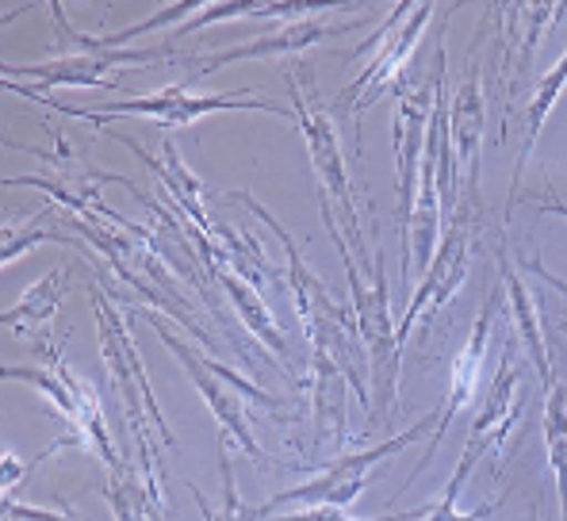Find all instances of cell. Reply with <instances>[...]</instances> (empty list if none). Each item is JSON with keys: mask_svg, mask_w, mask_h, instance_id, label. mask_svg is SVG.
<instances>
[{"mask_svg": "<svg viewBox=\"0 0 567 521\" xmlns=\"http://www.w3.org/2000/svg\"><path fill=\"white\" fill-rule=\"evenodd\" d=\"M437 426H441V407H433L430 415L414 426V430H403L399 437H388V441H380V445H369V449L341 452V457H333V460L322 464V472L315 476L311 483L272 494V499L265 502V507H257V510L246 507V518L249 521L272 518L280 507H338V510H346L349 502L364 491L369 472L380 464V460H391V457H399V452H406L414 441H419V437H425V430H437Z\"/></svg>", "mask_w": 567, "mask_h": 521, "instance_id": "9c48e42d", "label": "cell"}, {"mask_svg": "<svg viewBox=\"0 0 567 521\" xmlns=\"http://www.w3.org/2000/svg\"><path fill=\"white\" fill-rule=\"evenodd\" d=\"M422 518H425V507L411 510V514H388V518H349V514H341L338 507H296L291 514L269 518V521H422Z\"/></svg>", "mask_w": 567, "mask_h": 521, "instance_id": "4316f807", "label": "cell"}, {"mask_svg": "<svg viewBox=\"0 0 567 521\" xmlns=\"http://www.w3.org/2000/svg\"><path fill=\"white\" fill-rule=\"evenodd\" d=\"M4 518L8 521H78L65 510V514H54V510H39V507H16L12 499H4Z\"/></svg>", "mask_w": 567, "mask_h": 521, "instance_id": "83f0119b", "label": "cell"}, {"mask_svg": "<svg viewBox=\"0 0 567 521\" xmlns=\"http://www.w3.org/2000/svg\"><path fill=\"white\" fill-rule=\"evenodd\" d=\"M4 521H8V518H4Z\"/></svg>", "mask_w": 567, "mask_h": 521, "instance_id": "4dcf8cb0", "label": "cell"}, {"mask_svg": "<svg viewBox=\"0 0 567 521\" xmlns=\"http://www.w3.org/2000/svg\"><path fill=\"white\" fill-rule=\"evenodd\" d=\"M564 89H567V54L553 65V70L545 73V78H540V85H537V92H533L529 108H525V120H522V154H518V165H514V184H522L525 165H529L533 150H537L540 127H545V120L553 115V108H556V100L564 96Z\"/></svg>", "mask_w": 567, "mask_h": 521, "instance_id": "44dd1931", "label": "cell"}, {"mask_svg": "<svg viewBox=\"0 0 567 521\" xmlns=\"http://www.w3.org/2000/svg\"><path fill=\"white\" fill-rule=\"evenodd\" d=\"M480 215H483V207L461 200V207H456L453 218L445 223L437 254H433L430 268L422 273L419 292H414L411 304H406V310H403V323L395 326L399 349L414 338V326L425 330L441 310L453 304L456 292L464 288V280H468V260H472V231H475V218Z\"/></svg>", "mask_w": 567, "mask_h": 521, "instance_id": "8fae6325", "label": "cell"}, {"mask_svg": "<svg viewBox=\"0 0 567 521\" xmlns=\"http://www.w3.org/2000/svg\"><path fill=\"white\" fill-rule=\"evenodd\" d=\"M445 85V43L441 31H433V58L430 70H411V78L399 89V112H395V173H399V280L411 284L414 276V246H411V226H414V200H419V170H422V150H425V127H430L433 100L437 89Z\"/></svg>", "mask_w": 567, "mask_h": 521, "instance_id": "277c9868", "label": "cell"}, {"mask_svg": "<svg viewBox=\"0 0 567 521\" xmlns=\"http://www.w3.org/2000/svg\"><path fill=\"white\" fill-rule=\"evenodd\" d=\"M104 499L112 507L115 521H165V507H157V499L150 494V487L142 483L138 468H115L112 483H104Z\"/></svg>", "mask_w": 567, "mask_h": 521, "instance_id": "603a6c76", "label": "cell"}, {"mask_svg": "<svg viewBox=\"0 0 567 521\" xmlns=\"http://www.w3.org/2000/svg\"><path fill=\"white\" fill-rule=\"evenodd\" d=\"M319 215L327 223L333 246L341 254V265H346L349 276V296H353V318H357V330H361V341L369 349V376H372V388H369V430L372 433L380 422H391L395 415V391H399V338H395V323H391V304H388V260H383V249H377V260H372L369 273H361L353 260V249H349L346 234H341L338 212H333L330 196L319 192Z\"/></svg>", "mask_w": 567, "mask_h": 521, "instance_id": "6da1fadb", "label": "cell"}, {"mask_svg": "<svg viewBox=\"0 0 567 521\" xmlns=\"http://www.w3.org/2000/svg\"><path fill=\"white\" fill-rule=\"evenodd\" d=\"M487 131V85H483L480 58L468 54V70L456 89V100L449 108V134H453V165H456V188L464 200L483 207L480 200V146Z\"/></svg>", "mask_w": 567, "mask_h": 521, "instance_id": "9a60e30c", "label": "cell"}, {"mask_svg": "<svg viewBox=\"0 0 567 521\" xmlns=\"http://www.w3.org/2000/svg\"><path fill=\"white\" fill-rule=\"evenodd\" d=\"M437 16L433 4H395L383 16V28L369 39L361 50H369L372 62L364 65V73L357 81H349L346 89L333 96V112L361 120L372 104H380L383 96H399L403 81L411 78L414 50H419L425 28Z\"/></svg>", "mask_w": 567, "mask_h": 521, "instance_id": "52a82bcc", "label": "cell"}, {"mask_svg": "<svg viewBox=\"0 0 567 521\" xmlns=\"http://www.w3.org/2000/svg\"><path fill=\"white\" fill-rule=\"evenodd\" d=\"M498 304H503V280L487 292L480 315H475V326H472L468 341H464V349L456 353L453 365H449V388H445V399L437 402V407H441V426L430 433V445H425L419 468H414L411 479H406V487H411L414 479H419L425 468L433 464V457H437V445L445 441V430L453 426V418L468 407L475 395H480V372H483V357H487V338H491V323H495Z\"/></svg>", "mask_w": 567, "mask_h": 521, "instance_id": "5bb4252c", "label": "cell"}, {"mask_svg": "<svg viewBox=\"0 0 567 521\" xmlns=\"http://www.w3.org/2000/svg\"><path fill=\"white\" fill-rule=\"evenodd\" d=\"M284 78H288V85H291V112H296V127L303 131V139H307V154H311V170H315V181H319V192L330 196V204L341 207V218H346V231L341 234H346L349 249H357V268L369 273L377 257L364 254V234H361V223H357V200H353V188H349L346 154H341L333 115L315 104L311 65H296V73L288 70Z\"/></svg>", "mask_w": 567, "mask_h": 521, "instance_id": "ba28073f", "label": "cell"}, {"mask_svg": "<svg viewBox=\"0 0 567 521\" xmlns=\"http://www.w3.org/2000/svg\"><path fill=\"white\" fill-rule=\"evenodd\" d=\"M498 280H503L506 304H511L514 338L522 341V349L529 353L533 368L540 372V388H548V384L556 380V368H553V353H548V341H545V326H540V304L533 299V292L525 288L522 273L511 265L506 249H498Z\"/></svg>", "mask_w": 567, "mask_h": 521, "instance_id": "d6986e66", "label": "cell"}, {"mask_svg": "<svg viewBox=\"0 0 567 521\" xmlns=\"http://www.w3.org/2000/svg\"><path fill=\"white\" fill-rule=\"evenodd\" d=\"M567 16V4H491L483 12L480 43L487 47L483 78H487V100L498 112V142L511 139V112L518 108L525 81L533 73V58L545 47L553 23Z\"/></svg>", "mask_w": 567, "mask_h": 521, "instance_id": "3957f363", "label": "cell"}, {"mask_svg": "<svg viewBox=\"0 0 567 521\" xmlns=\"http://www.w3.org/2000/svg\"><path fill=\"white\" fill-rule=\"evenodd\" d=\"M43 242H58V246H78L85 249V242L73 238L70 231H54V226H43V212L31 215V223H23L20 231H16L12 223H4V249H0V257H4V265H12L20 254H28V249L43 246Z\"/></svg>", "mask_w": 567, "mask_h": 521, "instance_id": "cb8c5ba5", "label": "cell"}, {"mask_svg": "<svg viewBox=\"0 0 567 521\" xmlns=\"http://www.w3.org/2000/svg\"><path fill=\"white\" fill-rule=\"evenodd\" d=\"M93 307H96L100 353H104L107 376H112L115 391H120L127 433L150 430V433H157V441H162L165 449L177 452V437H173L162 407H157V395L150 388L146 365H142L135 334H131V310H123L115 304V296L100 284V276H93Z\"/></svg>", "mask_w": 567, "mask_h": 521, "instance_id": "5b68a950", "label": "cell"}, {"mask_svg": "<svg viewBox=\"0 0 567 521\" xmlns=\"http://www.w3.org/2000/svg\"><path fill=\"white\" fill-rule=\"evenodd\" d=\"M177 58L169 43L154 50H81L54 62L4 65L8 92H39L47 89H120L123 65H162V58Z\"/></svg>", "mask_w": 567, "mask_h": 521, "instance_id": "7c38bea8", "label": "cell"}, {"mask_svg": "<svg viewBox=\"0 0 567 521\" xmlns=\"http://www.w3.org/2000/svg\"><path fill=\"white\" fill-rule=\"evenodd\" d=\"M127 150H135V157L142 165H146L150 173L157 176V184H162V192L173 200V207H177L181 215H185V226L192 234V242H196V249H207V246H219V218L207 212L204 204V181H199L196 173L185 165V157H181L177 142L165 139L162 142V157L146 154V146L135 139H120Z\"/></svg>", "mask_w": 567, "mask_h": 521, "instance_id": "e0dca14e", "label": "cell"}, {"mask_svg": "<svg viewBox=\"0 0 567 521\" xmlns=\"http://www.w3.org/2000/svg\"><path fill=\"white\" fill-rule=\"evenodd\" d=\"M522 380H525V360H522V341L511 338L503 346V360L495 368V380L487 384L483 391V407L475 415L472 430H468V441L464 449H472L475 457L480 452H495L498 468L506 460V445H511V433L518 426L522 410H525V391H522Z\"/></svg>", "mask_w": 567, "mask_h": 521, "instance_id": "4fadbf2b", "label": "cell"}, {"mask_svg": "<svg viewBox=\"0 0 567 521\" xmlns=\"http://www.w3.org/2000/svg\"><path fill=\"white\" fill-rule=\"evenodd\" d=\"M70 284H73L70 268H54V273H47L39 284H31V288L0 315V323H4L16 338H35V341L50 338L47 326H50V318L58 315V307H62Z\"/></svg>", "mask_w": 567, "mask_h": 521, "instance_id": "ffe728a7", "label": "cell"}, {"mask_svg": "<svg viewBox=\"0 0 567 521\" xmlns=\"http://www.w3.org/2000/svg\"><path fill=\"white\" fill-rule=\"evenodd\" d=\"M204 268L207 276H212L215 284H219L223 292H227V299L235 304L241 326L249 330V338H257L265 349L277 357V365H284V372H291V349H288V338L280 334L277 318H272V310L265 307L261 299V288H254V284L246 280V276L238 273L235 265L227 260V254H223V246L215 249L212 257H204Z\"/></svg>", "mask_w": 567, "mask_h": 521, "instance_id": "ac0fdd59", "label": "cell"}, {"mask_svg": "<svg viewBox=\"0 0 567 521\" xmlns=\"http://www.w3.org/2000/svg\"><path fill=\"white\" fill-rule=\"evenodd\" d=\"M47 353V365L39 368H16V365H4L0 368V376L4 380H23L31 384L50 407L58 410V415L70 422V430L78 441H89L93 449L100 452V460H104L107 468H123L127 460L120 457V449H115L112 433H107V418H104V407H100V395L93 384L85 380V376H78L70 368V360H65V346L62 341H54V346H43Z\"/></svg>", "mask_w": 567, "mask_h": 521, "instance_id": "30bf717a", "label": "cell"}, {"mask_svg": "<svg viewBox=\"0 0 567 521\" xmlns=\"http://www.w3.org/2000/svg\"><path fill=\"white\" fill-rule=\"evenodd\" d=\"M472 468H475V452L464 449L461 452V464H456L453 479H449V487H445V494H441V502L425 507V518L422 521H483V518L491 514V510L498 507V502H483V507H475L472 514H461V510H456V499H461V491H464V483H468Z\"/></svg>", "mask_w": 567, "mask_h": 521, "instance_id": "d4e9b609", "label": "cell"}, {"mask_svg": "<svg viewBox=\"0 0 567 521\" xmlns=\"http://www.w3.org/2000/svg\"><path fill=\"white\" fill-rule=\"evenodd\" d=\"M545 452L560 494V521H567V384L560 380L545 388Z\"/></svg>", "mask_w": 567, "mask_h": 521, "instance_id": "7402d4cb", "label": "cell"}, {"mask_svg": "<svg viewBox=\"0 0 567 521\" xmlns=\"http://www.w3.org/2000/svg\"><path fill=\"white\" fill-rule=\"evenodd\" d=\"M529 204H537V212L540 215H564L567 218V204L560 200V192H556V184L548 181V188H545V200L540 196H529Z\"/></svg>", "mask_w": 567, "mask_h": 521, "instance_id": "f1b7e54d", "label": "cell"}, {"mask_svg": "<svg viewBox=\"0 0 567 521\" xmlns=\"http://www.w3.org/2000/svg\"><path fill=\"white\" fill-rule=\"evenodd\" d=\"M135 315L146 318L150 326H154V334L162 338V346L173 353V357L181 360V368H185V376L192 384H196V391L204 395L207 410L215 415V422H219V445H235V449L246 452L249 460L257 464V472H269L272 468V457L257 445L254 430H249V418H246V407L254 402V407L269 410L277 422H288V415H284L280 399H272L269 391H261L257 384L241 380L235 368L219 365V360L204 357L199 349H192L185 338H181L177 330H173L169 323H165L162 315H157L154 307H135Z\"/></svg>", "mask_w": 567, "mask_h": 521, "instance_id": "7a4b0ae2", "label": "cell"}, {"mask_svg": "<svg viewBox=\"0 0 567 521\" xmlns=\"http://www.w3.org/2000/svg\"><path fill=\"white\" fill-rule=\"evenodd\" d=\"M219 472H223V510H212L204 502V491H196V483H188V491L196 494L199 510H204V521H246V507L238 502L235 491V472H230V449L219 445Z\"/></svg>", "mask_w": 567, "mask_h": 521, "instance_id": "484cf974", "label": "cell"}, {"mask_svg": "<svg viewBox=\"0 0 567 521\" xmlns=\"http://www.w3.org/2000/svg\"><path fill=\"white\" fill-rule=\"evenodd\" d=\"M28 100H39L50 112L73 115V120H85L104 127V120H123V115H146L157 120L162 127H188V123L204 120L215 112H269L284 115V120L296 123L291 104L280 100H265V96H212V92H192V85H169V89H154L150 96H123V100H104L100 108H81V104H65L58 96H39V92H20Z\"/></svg>", "mask_w": 567, "mask_h": 521, "instance_id": "8992f818", "label": "cell"}, {"mask_svg": "<svg viewBox=\"0 0 567 521\" xmlns=\"http://www.w3.org/2000/svg\"><path fill=\"white\" fill-rule=\"evenodd\" d=\"M525 268H529L533 276H540V280H545L548 288L560 292V296L567 299V280H560V276H556V273H548V265H545V260H540V257H529V260H525Z\"/></svg>", "mask_w": 567, "mask_h": 521, "instance_id": "f546056e", "label": "cell"}, {"mask_svg": "<svg viewBox=\"0 0 567 521\" xmlns=\"http://www.w3.org/2000/svg\"><path fill=\"white\" fill-rule=\"evenodd\" d=\"M346 8L349 4L333 0V4L322 16H311V20H296V23H284V28H277L272 35H261V39H249V43H241V47L219 50V54H212L207 62H199V58H188V62H199V65H192L188 85H196V81L212 78V73H219L223 65H230V62H246V58H288V54H303L307 47L322 43V39L349 35V31H361L369 20L330 23V12H346Z\"/></svg>", "mask_w": 567, "mask_h": 521, "instance_id": "2e32d148", "label": "cell"}]
</instances>
